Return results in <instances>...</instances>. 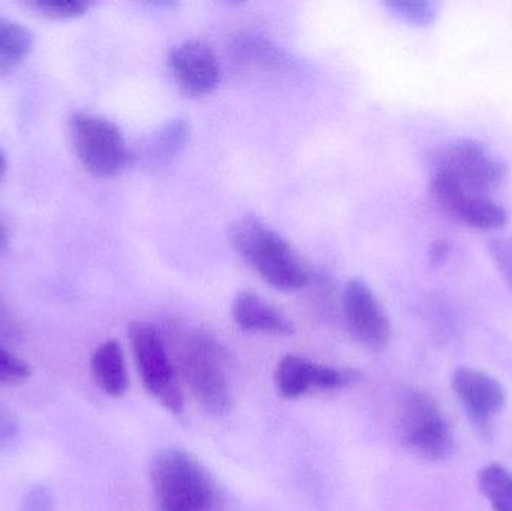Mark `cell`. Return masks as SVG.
I'll list each match as a JSON object with an SVG mask.
<instances>
[{"instance_id":"13","label":"cell","mask_w":512,"mask_h":511,"mask_svg":"<svg viewBox=\"0 0 512 511\" xmlns=\"http://www.w3.org/2000/svg\"><path fill=\"white\" fill-rule=\"evenodd\" d=\"M90 368L93 380L102 392L113 398L125 395L129 387V377L122 347L116 339H108L93 351Z\"/></svg>"},{"instance_id":"25","label":"cell","mask_w":512,"mask_h":511,"mask_svg":"<svg viewBox=\"0 0 512 511\" xmlns=\"http://www.w3.org/2000/svg\"><path fill=\"white\" fill-rule=\"evenodd\" d=\"M6 168H8V161H6L5 153L0 150V180L5 176Z\"/></svg>"},{"instance_id":"5","label":"cell","mask_w":512,"mask_h":511,"mask_svg":"<svg viewBox=\"0 0 512 511\" xmlns=\"http://www.w3.org/2000/svg\"><path fill=\"white\" fill-rule=\"evenodd\" d=\"M427 165L432 173L448 174L478 194L495 191L508 176L507 164L474 140L454 141L432 150Z\"/></svg>"},{"instance_id":"9","label":"cell","mask_w":512,"mask_h":511,"mask_svg":"<svg viewBox=\"0 0 512 511\" xmlns=\"http://www.w3.org/2000/svg\"><path fill=\"white\" fill-rule=\"evenodd\" d=\"M168 63L180 90L195 98L212 93L221 80L218 57L204 42L186 41L176 45L171 48Z\"/></svg>"},{"instance_id":"23","label":"cell","mask_w":512,"mask_h":511,"mask_svg":"<svg viewBox=\"0 0 512 511\" xmlns=\"http://www.w3.org/2000/svg\"><path fill=\"white\" fill-rule=\"evenodd\" d=\"M17 417L5 405L0 404V447H5L6 444L11 443L18 435Z\"/></svg>"},{"instance_id":"4","label":"cell","mask_w":512,"mask_h":511,"mask_svg":"<svg viewBox=\"0 0 512 511\" xmlns=\"http://www.w3.org/2000/svg\"><path fill=\"white\" fill-rule=\"evenodd\" d=\"M69 129L78 159L93 176L114 177L131 164L134 156L116 123L77 113L72 116Z\"/></svg>"},{"instance_id":"12","label":"cell","mask_w":512,"mask_h":511,"mask_svg":"<svg viewBox=\"0 0 512 511\" xmlns=\"http://www.w3.org/2000/svg\"><path fill=\"white\" fill-rule=\"evenodd\" d=\"M233 315L240 329L245 332L267 335H292L291 321L270 303L252 291H242L234 299Z\"/></svg>"},{"instance_id":"8","label":"cell","mask_w":512,"mask_h":511,"mask_svg":"<svg viewBox=\"0 0 512 511\" xmlns=\"http://www.w3.org/2000/svg\"><path fill=\"white\" fill-rule=\"evenodd\" d=\"M343 311L349 330L370 350H382L391 338V324L369 285L351 279L343 293Z\"/></svg>"},{"instance_id":"2","label":"cell","mask_w":512,"mask_h":511,"mask_svg":"<svg viewBox=\"0 0 512 511\" xmlns=\"http://www.w3.org/2000/svg\"><path fill=\"white\" fill-rule=\"evenodd\" d=\"M156 511H210L216 491L206 468L185 450H162L150 464Z\"/></svg>"},{"instance_id":"22","label":"cell","mask_w":512,"mask_h":511,"mask_svg":"<svg viewBox=\"0 0 512 511\" xmlns=\"http://www.w3.org/2000/svg\"><path fill=\"white\" fill-rule=\"evenodd\" d=\"M53 509V497L44 486H35L24 498L23 511H53Z\"/></svg>"},{"instance_id":"14","label":"cell","mask_w":512,"mask_h":511,"mask_svg":"<svg viewBox=\"0 0 512 511\" xmlns=\"http://www.w3.org/2000/svg\"><path fill=\"white\" fill-rule=\"evenodd\" d=\"M453 218L478 230H495L508 222V212L502 204L486 194L465 191L447 210Z\"/></svg>"},{"instance_id":"3","label":"cell","mask_w":512,"mask_h":511,"mask_svg":"<svg viewBox=\"0 0 512 511\" xmlns=\"http://www.w3.org/2000/svg\"><path fill=\"white\" fill-rule=\"evenodd\" d=\"M179 354L180 372L198 404L213 416L227 414L233 396L216 342L206 335H191L183 342Z\"/></svg>"},{"instance_id":"19","label":"cell","mask_w":512,"mask_h":511,"mask_svg":"<svg viewBox=\"0 0 512 511\" xmlns=\"http://www.w3.org/2000/svg\"><path fill=\"white\" fill-rule=\"evenodd\" d=\"M32 377V368L15 354L0 347V386H18Z\"/></svg>"},{"instance_id":"10","label":"cell","mask_w":512,"mask_h":511,"mask_svg":"<svg viewBox=\"0 0 512 511\" xmlns=\"http://www.w3.org/2000/svg\"><path fill=\"white\" fill-rule=\"evenodd\" d=\"M349 372L310 362L304 357L288 354L277 363L274 384L282 398L297 399L310 390L342 389L351 383Z\"/></svg>"},{"instance_id":"15","label":"cell","mask_w":512,"mask_h":511,"mask_svg":"<svg viewBox=\"0 0 512 511\" xmlns=\"http://www.w3.org/2000/svg\"><path fill=\"white\" fill-rule=\"evenodd\" d=\"M189 134H191V129L186 120L174 119L164 123L150 137L146 150H144V161L150 167L155 168L170 164L185 149Z\"/></svg>"},{"instance_id":"7","label":"cell","mask_w":512,"mask_h":511,"mask_svg":"<svg viewBox=\"0 0 512 511\" xmlns=\"http://www.w3.org/2000/svg\"><path fill=\"white\" fill-rule=\"evenodd\" d=\"M397 428L403 446L427 461H442L453 450V437L444 414L426 393L411 392L405 396Z\"/></svg>"},{"instance_id":"11","label":"cell","mask_w":512,"mask_h":511,"mask_svg":"<svg viewBox=\"0 0 512 511\" xmlns=\"http://www.w3.org/2000/svg\"><path fill=\"white\" fill-rule=\"evenodd\" d=\"M453 389L474 425L483 431L490 428L492 420L504 410L507 402L502 384L475 369L462 368L454 372Z\"/></svg>"},{"instance_id":"24","label":"cell","mask_w":512,"mask_h":511,"mask_svg":"<svg viewBox=\"0 0 512 511\" xmlns=\"http://www.w3.org/2000/svg\"><path fill=\"white\" fill-rule=\"evenodd\" d=\"M451 246L447 240H438L433 243L432 248L429 251V260L432 266H444L450 258Z\"/></svg>"},{"instance_id":"20","label":"cell","mask_w":512,"mask_h":511,"mask_svg":"<svg viewBox=\"0 0 512 511\" xmlns=\"http://www.w3.org/2000/svg\"><path fill=\"white\" fill-rule=\"evenodd\" d=\"M32 6L53 20H72L86 14L90 3L84 0H39Z\"/></svg>"},{"instance_id":"21","label":"cell","mask_w":512,"mask_h":511,"mask_svg":"<svg viewBox=\"0 0 512 511\" xmlns=\"http://www.w3.org/2000/svg\"><path fill=\"white\" fill-rule=\"evenodd\" d=\"M487 249L502 278L512 287V239L507 237V239L490 240Z\"/></svg>"},{"instance_id":"17","label":"cell","mask_w":512,"mask_h":511,"mask_svg":"<svg viewBox=\"0 0 512 511\" xmlns=\"http://www.w3.org/2000/svg\"><path fill=\"white\" fill-rule=\"evenodd\" d=\"M478 485L495 511H512V473L501 465H489L478 474Z\"/></svg>"},{"instance_id":"16","label":"cell","mask_w":512,"mask_h":511,"mask_svg":"<svg viewBox=\"0 0 512 511\" xmlns=\"http://www.w3.org/2000/svg\"><path fill=\"white\" fill-rule=\"evenodd\" d=\"M33 47V35L26 26L0 17V77L17 69L29 56Z\"/></svg>"},{"instance_id":"26","label":"cell","mask_w":512,"mask_h":511,"mask_svg":"<svg viewBox=\"0 0 512 511\" xmlns=\"http://www.w3.org/2000/svg\"><path fill=\"white\" fill-rule=\"evenodd\" d=\"M0 242H2V233H0Z\"/></svg>"},{"instance_id":"1","label":"cell","mask_w":512,"mask_h":511,"mask_svg":"<svg viewBox=\"0 0 512 511\" xmlns=\"http://www.w3.org/2000/svg\"><path fill=\"white\" fill-rule=\"evenodd\" d=\"M236 251L256 273L276 290H300L307 284V270L286 240L254 216H243L228 228Z\"/></svg>"},{"instance_id":"6","label":"cell","mask_w":512,"mask_h":511,"mask_svg":"<svg viewBox=\"0 0 512 511\" xmlns=\"http://www.w3.org/2000/svg\"><path fill=\"white\" fill-rule=\"evenodd\" d=\"M129 341L147 392L170 413H182V384L159 330L153 324L135 321L129 326Z\"/></svg>"},{"instance_id":"18","label":"cell","mask_w":512,"mask_h":511,"mask_svg":"<svg viewBox=\"0 0 512 511\" xmlns=\"http://www.w3.org/2000/svg\"><path fill=\"white\" fill-rule=\"evenodd\" d=\"M387 8L397 17L417 26H429L438 17V3L429 0H394L387 3Z\"/></svg>"}]
</instances>
